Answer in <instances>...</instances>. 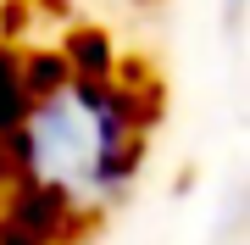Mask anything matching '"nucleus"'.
Segmentation results:
<instances>
[{
	"label": "nucleus",
	"instance_id": "2",
	"mask_svg": "<svg viewBox=\"0 0 250 245\" xmlns=\"http://www.w3.org/2000/svg\"><path fill=\"white\" fill-rule=\"evenodd\" d=\"M11 184V156H6V139H0V190Z\"/></svg>",
	"mask_w": 250,
	"mask_h": 245
},
{
	"label": "nucleus",
	"instance_id": "3",
	"mask_svg": "<svg viewBox=\"0 0 250 245\" xmlns=\"http://www.w3.org/2000/svg\"><path fill=\"white\" fill-rule=\"evenodd\" d=\"M233 6H239V0H233Z\"/></svg>",
	"mask_w": 250,
	"mask_h": 245
},
{
	"label": "nucleus",
	"instance_id": "1",
	"mask_svg": "<svg viewBox=\"0 0 250 245\" xmlns=\"http://www.w3.org/2000/svg\"><path fill=\"white\" fill-rule=\"evenodd\" d=\"M11 178L50 190L67 212H100L123 195L139 162V111L100 78H56L28 100V117L6 139Z\"/></svg>",
	"mask_w": 250,
	"mask_h": 245
}]
</instances>
